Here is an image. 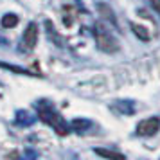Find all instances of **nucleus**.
I'll return each mask as SVG.
<instances>
[{"instance_id": "nucleus-1", "label": "nucleus", "mask_w": 160, "mask_h": 160, "mask_svg": "<svg viewBox=\"0 0 160 160\" xmlns=\"http://www.w3.org/2000/svg\"><path fill=\"white\" fill-rule=\"evenodd\" d=\"M38 108H40V119H42L43 122H47L49 126H52L59 135H67V133H68V124L63 121V117L59 115L52 106L43 104V106H38Z\"/></svg>"}, {"instance_id": "nucleus-2", "label": "nucleus", "mask_w": 160, "mask_h": 160, "mask_svg": "<svg viewBox=\"0 0 160 160\" xmlns=\"http://www.w3.org/2000/svg\"><path fill=\"white\" fill-rule=\"evenodd\" d=\"M95 42H97V47L104 52H115L119 49V42H117L115 38L110 34L106 29H102V27H95Z\"/></svg>"}, {"instance_id": "nucleus-3", "label": "nucleus", "mask_w": 160, "mask_h": 160, "mask_svg": "<svg viewBox=\"0 0 160 160\" xmlns=\"http://www.w3.org/2000/svg\"><path fill=\"white\" fill-rule=\"evenodd\" d=\"M160 130V117H148L137 124V135L140 137H153Z\"/></svg>"}, {"instance_id": "nucleus-4", "label": "nucleus", "mask_w": 160, "mask_h": 160, "mask_svg": "<svg viewBox=\"0 0 160 160\" xmlns=\"http://www.w3.org/2000/svg\"><path fill=\"white\" fill-rule=\"evenodd\" d=\"M22 42H23V45H25L27 51H32V49L36 47V42H38V25L36 23H29V27L23 32Z\"/></svg>"}, {"instance_id": "nucleus-5", "label": "nucleus", "mask_w": 160, "mask_h": 160, "mask_svg": "<svg viewBox=\"0 0 160 160\" xmlns=\"http://www.w3.org/2000/svg\"><path fill=\"white\" fill-rule=\"evenodd\" d=\"M2 27H6V29H11V27H15L16 23H18V16L15 13H8V15L2 16Z\"/></svg>"}, {"instance_id": "nucleus-6", "label": "nucleus", "mask_w": 160, "mask_h": 160, "mask_svg": "<svg viewBox=\"0 0 160 160\" xmlns=\"http://www.w3.org/2000/svg\"><path fill=\"white\" fill-rule=\"evenodd\" d=\"M99 157H106V158H117V160H124V155L122 153H117V151H108V149H94Z\"/></svg>"}, {"instance_id": "nucleus-7", "label": "nucleus", "mask_w": 160, "mask_h": 160, "mask_svg": "<svg viewBox=\"0 0 160 160\" xmlns=\"http://www.w3.org/2000/svg\"><path fill=\"white\" fill-rule=\"evenodd\" d=\"M131 27H133V31H135V34H137L138 38H142V40H148V38H149V34L146 32V29L142 27V25H137V23H133Z\"/></svg>"}, {"instance_id": "nucleus-8", "label": "nucleus", "mask_w": 160, "mask_h": 160, "mask_svg": "<svg viewBox=\"0 0 160 160\" xmlns=\"http://www.w3.org/2000/svg\"><path fill=\"white\" fill-rule=\"evenodd\" d=\"M72 126H74V128H87L88 122H87V121H74Z\"/></svg>"}, {"instance_id": "nucleus-9", "label": "nucleus", "mask_w": 160, "mask_h": 160, "mask_svg": "<svg viewBox=\"0 0 160 160\" xmlns=\"http://www.w3.org/2000/svg\"><path fill=\"white\" fill-rule=\"evenodd\" d=\"M151 6H153V9L160 15V0H151Z\"/></svg>"}]
</instances>
